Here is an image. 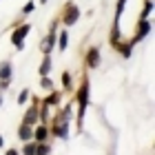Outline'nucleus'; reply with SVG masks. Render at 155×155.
I'll return each instance as SVG.
<instances>
[{
    "mask_svg": "<svg viewBox=\"0 0 155 155\" xmlns=\"http://www.w3.org/2000/svg\"><path fill=\"white\" fill-rule=\"evenodd\" d=\"M29 31H31V25H27V22H25V25H20L18 29L11 33V42L16 45V49H18V51L25 47V42H22V40L27 38V33H29Z\"/></svg>",
    "mask_w": 155,
    "mask_h": 155,
    "instance_id": "1",
    "label": "nucleus"
},
{
    "mask_svg": "<svg viewBox=\"0 0 155 155\" xmlns=\"http://www.w3.org/2000/svg\"><path fill=\"white\" fill-rule=\"evenodd\" d=\"M67 7H69V9H67V13H64V25L71 27V25L78 22V18H80V9H78L75 5H67Z\"/></svg>",
    "mask_w": 155,
    "mask_h": 155,
    "instance_id": "2",
    "label": "nucleus"
},
{
    "mask_svg": "<svg viewBox=\"0 0 155 155\" xmlns=\"http://www.w3.org/2000/svg\"><path fill=\"white\" fill-rule=\"evenodd\" d=\"M53 47H55V29L51 27V33H49V36H47L45 40H42V45H40V49H42V51H45V53H49V51H51Z\"/></svg>",
    "mask_w": 155,
    "mask_h": 155,
    "instance_id": "3",
    "label": "nucleus"
},
{
    "mask_svg": "<svg viewBox=\"0 0 155 155\" xmlns=\"http://www.w3.org/2000/svg\"><path fill=\"white\" fill-rule=\"evenodd\" d=\"M149 31H151V22H149V20H142V22H140V27H137V36H135V42H137V40H142V38H144Z\"/></svg>",
    "mask_w": 155,
    "mask_h": 155,
    "instance_id": "4",
    "label": "nucleus"
},
{
    "mask_svg": "<svg viewBox=\"0 0 155 155\" xmlns=\"http://www.w3.org/2000/svg\"><path fill=\"white\" fill-rule=\"evenodd\" d=\"M51 58H49V53L45 55V60H42V64H40V75L42 78H45V75H49V73H51Z\"/></svg>",
    "mask_w": 155,
    "mask_h": 155,
    "instance_id": "5",
    "label": "nucleus"
},
{
    "mask_svg": "<svg viewBox=\"0 0 155 155\" xmlns=\"http://www.w3.org/2000/svg\"><path fill=\"white\" fill-rule=\"evenodd\" d=\"M80 111H84V107H87V102H89V84H84V87L80 89Z\"/></svg>",
    "mask_w": 155,
    "mask_h": 155,
    "instance_id": "6",
    "label": "nucleus"
},
{
    "mask_svg": "<svg viewBox=\"0 0 155 155\" xmlns=\"http://www.w3.org/2000/svg\"><path fill=\"white\" fill-rule=\"evenodd\" d=\"M20 140H25V142H29V140L33 137V131H31V124H22V129H20Z\"/></svg>",
    "mask_w": 155,
    "mask_h": 155,
    "instance_id": "7",
    "label": "nucleus"
},
{
    "mask_svg": "<svg viewBox=\"0 0 155 155\" xmlns=\"http://www.w3.org/2000/svg\"><path fill=\"white\" fill-rule=\"evenodd\" d=\"M87 60H89V67H97V62H100V51H97V49H91Z\"/></svg>",
    "mask_w": 155,
    "mask_h": 155,
    "instance_id": "8",
    "label": "nucleus"
},
{
    "mask_svg": "<svg viewBox=\"0 0 155 155\" xmlns=\"http://www.w3.org/2000/svg\"><path fill=\"white\" fill-rule=\"evenodd\" d=\"M55 135L62 137V140H67V122H62V120H58V124H55Z\"/></svg>",
    "mask_w": 155,
    "mask_h": 155,
    "instance_id": "9",
    "label": "nucleus"
},
{
    "mask_svg": "<svg viewBox=\"0 0 155 155\" xmlns=\"http://www.w3.org/2000/svg\"><path fill=\"white\" fill-rule=\"evenodd\" d=\"M33 122H38V109L36 107H31L25 115V124H33Z\"/></svg>",
    "mask_w": 155,
    "mask_h": 155,
    "instance_id": "10",
    "label": "nucleus"
},
{
    "mask_svg": "<svg viewBox=\"0 0 155 155\" xmlns=\"http://www.w3.org/2000/svg\"><path fill=\"white\" fill-rule=\"evenodd\" d=\"M11 78V64L9 62H2L0 64V80H9Z\"/></svg>",
    "mask_w": 155,
    "mask_h": 155,
    "instance_id": "11",
    "label": "nucleus"
},
{
    "mask_svg": "<svg viewBox=\"0 0 155 155\" xmlns=\"http://www.w3.org/2000/svg\"><path fill=\"white\" fill-rule=\"evenodd\" d=\"M67 45H69V33H67V31H62V33H60V38H58V47L62 49V51H64Z\"/></svg>",
    "mask_w": 155,
    "mask_h": 155,
    "instance_id": "12",
    "label": "nucleus"
},
{
    "mask_svg": "<svg viewBox=\"0 0 155 155\" xmlns=\"http://www.w3.org/2000/svg\"><path fill=\"white\" fill-rule=\"evenodd\" d=\"M47 135H49V133H47V129H45V126H40V129L36 131V140H38V142H45V140H47Z\"/></svg>",
    "mask_w": 155,
    "mask_h": 155,
    "instance_id": "13",
    "label": "nucleus"
},
{
    "mask_svg": "<svg viewBox=\"0 0 155 155\" xmlns=\"http://www.w3.org/2000/svg\"><path fill=\"white\" fill-rule=\"evenodd\" d=\"M36 153H40V155H47V153H51V149H49L47 144H38V146H36Z\"/></svg>",
    "mask_w": 155,
    "mask_h": 155,
    "instance_id": "14",
    "label": "nucleus"
},
{
    "mask_svg": "<svg viewBox=\"0 0 155 155\" xmlns=\"http://www.w3.org/2000/svg\"><path fill=\"white\" fill-rule=\"evenodd\" d=\"M33 9H36V2H33V0H29V2L22 7V13H31Z\"/></svg>",
    "mask_w": 155,
    "mask_h": 155,
    "instance_id": "15",
    "label": "nucleus"
},
{
    "mask_svg": "<svg viewBox=\"0 0 155 155\" xmlns=\"http://www.w3.org/2000/svg\"><path fill=\"white\" fill-rule=\"evenodd\" d=\"M22 153H27V155H36V144H27L25 149H22Z\"/></svg>",
    "mask_w": 155,
    "mask_h": 155,
    "instance_id": "16",
    "label": "nucleus"
},
{
    "mask_svg": "<svg viewBox=\"0 0 155 155\" xmlns=\"http://www.w3.org/2000/svg\"><path fill=\"white\" fill-rule=\"evenodd\" d=\"M62 84H64V87H71V75L69 73H62Z\"/></svg>",
    "mask_w": 155,
    "mask_h": 155,
    "instance_id": "17",
    "label": "nucleus"
},
{
    "mask_svg": "<svg viewBox=\"0 0 155 155\" xmlns=\"http://www.w3.org/2000/svg\"><path fill=\"white\" fill-rule=\"evenodd\" d=\"M42 87H45V89H53V82L45 75V78H42Z\"/></svg>",
    "mask_w": 155,
    "mask_h": 155,
    "instance_id": "18",
    "label": "nucleus"
},
{
    "mask_svg": "<svg viewBox=\"0 0 155 155\" xmlns=\"http://www.w3.org/2000/svg\"><path fill=\"white\" fill-rule=\"evenodd\" d=\"M124 5H126V0H117V18L122 16V11H124Z\"/></svg>",
    "mask_w": 155,
    "mask_h": 155,
    "instance_id": "19",
    "label": "nucleus"
},
{
    "mask_svg": "<svg viewBox=\"0 0 155 155\" xmlns=\"http://www.w3.org/2000/svg\"><path fill=\"white\" fill-rule=\"evenodd\" d=\"M27 97H29V91L25 89L22 93H20V97H18V102H20V104H25V102H27Z\"/></svg>",
    "mask_w": 155,
    "mask_h": 155,
    "instance_id": "20",
    "label": "nucleus"
},
{
    "mask_svg": "<svg viewBox=\"0 0 155 155\" xmlns=\"http://www.w3.org/2000/svg\"><path fill=\"white\" fill-rule=\"evenodd\" d=\"M151 9H153V2L149 0V2H146V7H144V13H142V18H146V16H149V13H151Z\"/></svg>",
    "mask_w": 155,
    "mask_h": 155,
    "instance_id": "21",
    "label": "nucleus"
},
{
    "mask_svg": "<svg viewBox=\"0 0 155 155\" xmlns=\"http://www.w3.org/2000/svg\"><path fill=\"white\" fill-rule=\"evenodd\" d=\"M0 146H2V135H0Z\"/></svg>",
    "mask_w": 155,
    "mask_h": 155,
    "instance_id": "22",
    "label": "nucleus"
},
{
    "mask_svg": "<svg viewBox=\"0 0 155 155\" xmlns=\"http://www.w3.org/2000/svg\"><path fill=\"white\" fill-rule=\"evenodd\" d=\"M0 104H2V97H0Z\"/></svg>",
    "mask_w": 155,
    "mask_h": 155,
    "instance_id": "23",
    "label": "nucleus"
},
{
    "mask_svg": "<svg viewBox=\"0 0 155 155\" xmlns=\"http://www.w3.org/2000/svg\"><path fill=\"white\" fill-rule=\"evenodd\" d=\"M40 2H47V0H40Z\"/></svg>",
    "mask_w": 155,
    "mask_h": 155,
    "instance_id": "24",
    "label": "nucleus"
}]
</instances>
